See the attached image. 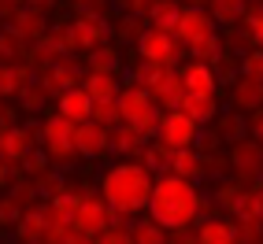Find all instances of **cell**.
I'll return each mask as SVG.
<instances>
[{"instance_id":"816d5d0a","label":"cell","mask_w":263,"mask_h":244,"mask_svg":"<svg viewBox=\"0 0 263 244\" xmlns=\"http://www.w3.org/2000/svg\"><path fill=\"white\" fill-rule=\"evenodd\" d=\"M71 4H78V0H71Z\"/></svg>"},{"instance_id":"8fae6325","label":"cell","mask_w":263,"mask_h":244,"mask_svg":"<svg viewBox=\"0 0 263 244\" xmlns=\"http://www.w3.org/2000/svg\"><path fill=\"white\" fill-rule=\"evenodd\" d=\"M71 26H74V37H78V48L82 52L104 48V45H111V37H115L108 15H74Z\"/></svg>"},{"instance_id":"4316f807","label":"cell","mask_w":263,"mask_h":244,"mask_svg":"<svg viewBox=\"0 0 263 244\" xmlns=\"http://www.w3.org/2000/svg\"><path fill=\"white\" fill-rule=\"evenodd\" d=\"M85 93H89L97 104H108V100H119L122 96V85H119V74H85Z\"/></svg>"},{"instance_id":"8992f818","label":"cell","mask_w":263,"mask_h":244,"mask_svg":"<svg viewBox=\"0 0 263 244\" xmlns=\"http://www.w3.org/2000/svg\"><path fill=\"white\" fill-rule=\"evenodd\" d=\"M85 63H74V59H60V63H52V67H45V71H37V82L48 89V96L52 100H60V96H67L71 89H82L85 85Z\"/></svg>"},{"instance_id":"ac0fdd59","label":"cell","mask_w":263,"mask_h":244,"mask_svg":"<svg viewBox=\"0 0 263 244\" xmlns=\"http://www.w3.org/2000/svg\"><path fill=\"white\" fill-rule=\"evenodd\" d=\"M148 145H152V137H145L141 130H134V126L111 130V155H119V159H141Z\"/></svg>"},{"instance_id":"f907efd6","label":"cell","mask_w":263,"mask_h":244,"mask_svg":"<svg viewBox=\"0 0 263 244\" xmlns=\"http://www.w3.org/2000/svg\"><path fill=\"white\" fill-rule=\"evenodd\" d=\"M19 244H45V240H19Z\"/></svg>"},{"instance_id":"7c38bea8","label":"cell","mask_w":263,"mask_h":244,"mask_svg":"<svg viewBox=\"0 0 263 244\" xmlns=\"http://www.w3.org/2000/svg\"><path fill=\"white\" fill-rule=\"evenodd\" d=\"M178 74L185 82V93L189 96H219V74H215V67L212 63H200V59H189L178 67Z\"/></svg>"},{"instance_id":"484cf974","label":"cell","mask_w":263,"mask_h":244,"mask_svg":"<svg viewBox=\"0 0 263 244\" xmlns=\"http://www.w3.org/2000/svg\"><path fill=\"white\" fill-rule=\"evenodd\" d=\"M130 237H134V244H171V230H163L148 215H137L130 222Z\"/></svg>"},{"instance_id":"d6986e66","label":"cell","mask_w":263,"mask_h":244,"mask_svg":"<svg viewBox=\"0 0 263 244\" xmlns=\"http://www.w3.org/2000/svg\"><path fill=\"white\" fill-rule=\"evenodd\" d=\"M215 137H219L226 148L241 145L245 137H249V115L237 111V108H222V115L215 118Z\"/></svg>"},{"instance_id":"52a82bcc","label":"cell","mask_w":263,"mask_h":244,"mask_svg":"<svg viewBox=\"0 0 263 244\" xmlns=\"http://www.w3.org/2000/svg\"><path fill=\"white\" fill-rule=\"evenodd\" d=\"M226 167H230L234 181L252 185L256 178H263V145L252 141V137H245L241 145H234L230 152H226Z\"/></svg>"},{"instance_id":"4dcf8cb0","label":"cell","mask_w":263,"mask_h":244,"mask_svg":"<svg viewBox=\"0 0 263 244\" xmlns=\"http://www.w3.org/2000/svg\"><path fill=\"white\" fill-rule=\"evenodd\" d=\"M111 30H115V41L141 45V37L148 33V19H141V15H119V19L111 23Z\"/></svg>"},{"instance_id":"8d00e7d4","label":"cell","mask_w":263,"mask_h":244,"mask_svg":"<svg viewBox=\"0 0 263 244\" xmlns=\"http://www.w3.org/2000/svg\"><path fill=\"white\" fill-rule=\"evenodd\" d=\"M52 96H48V89L41 82H33L30 89L19 96V111H26V115H37V111H45V104H48Z\"/></svg>"},{"instance_id":"44dd1931","label":"cell","mask_w":263,"mask_h":244,"mask_svg":"<svg viewBox=\"0 0 263 244\" xmlns=\"http://www.w3.org/2000/svg\"><path fill=\"white\" fill-rule=\"evenodd\" d=\"M197 244H237V222L212 215L197 222Z\"/></svg>"},{"instance_id":"74e56055","label":"cell","mask_w":263,"mask_h":244,"mask_svg":"<svg viewBox=\"0 0 263 244\" xmlns=\"http://www.w3.org/2000/svg\"><path fill=\"white\" fill-rule=\"evenodd\" d=\"M245 193H249V189H245L241 181H222V185H219V207H226V211H234V215H237Z\"/></svg>"},{"instance_id":"ba28073f","label":"cell","mask_w":263,"mask_h":244,"mask_svg":"<svg viewBox=\"0 0 263 244\" xmlns=\"http://www.w3.org/2000/svg\"><path fill=\"white\" fill-rule=\"evenodd\" d=\"M115 222H119V215L108 207V200H104V196H89V200H82L78 211H74V233L97 240L104 230H111Z\"/></svg>"},{"instance_id":"1f68e13d","label":"cell","mask_w":263,"mask_h":244,"mask_svg":"<svg viewBox=\"0 0 263 244\" xmlns=\"http://www.w3.org/2000/svg\"><path fill=\"white\" fill-rule=\"evenodd\" d=\"M226 56V41H222V33H212V37H204V41H197L189 48V59H200V63H219Z\"/></svg>"},{"instance_id":"7a4b0ae2","label":"cell","mask_w":263,"mask_h":244,"mask_svg":"<svg viewBox=\"0 0 263 244\" xmlns=\"http://www.w3.org/2000/svg\"><path fill=\"white\" fill-rule=\"evenodd\" d=\"M200 211H204V196H200V189L193 181L178 178V174H163V178H156L148 218H156L163 230H171V233L189 230V226L200 222Z\"/></svg>"},{"instance_id":"5bb4252c","label":"cell","mask_w":263,"mask_h":244,"mask_svg":"<svg viewBox=\"0 0 263 244\" xmlns=\"http://www.w3.org/2000/svg\"><path fill=\"white\" fill-rule=\"evenodd\" d=\"M74 148L82 159H100L104 152H111V130L97 126V122H85L74 130Z\"/></svg>"},{"instance_id":"d6a6232c","label":"cell","mask_w":263,"mask_h":244,"mask_svg":"<svg viewBox=\"0 0 263 244\" xmlns=\"http://www.w3.org/2000/svg\"><path fill=\"white\" fill-rule=\"evenodd\" d=\"M0 56H4V63H26L30 45H26L15 30H8V26H4V33H0Z\"/></svg>"},{"instance_id":"f5cc1de1","label":"cell","mask_w":263,"mask_h":244,"mask_svg":"<svg viewBox=\"0 0 263 244\" xmlns=\"http://www.w3.org/2000/svg\"><path fill=\"white\" fill-rule=\"evenodd\" d=\"M259 185H263V178H259Z\"/></svg>"},{"instance_id":"5b68a950","label":"cell","mask_w":263,"mask_h":244,"mask_svg":"<svg viewBox=\"0 0 263 244\" xmlns=\"http://www.w3.org/2000/svg\"><path fill=\"white\" fill-rule=\"evenodd\" d=\"M185 45L174 37V33H163V30H152L141 37V45H137V56H141L145 63H156V67H163V71H178V63L185 56Z\"/></svg>"},{"instance_id":"c3c4849f","label":"cell","mask_w":263,"mask_h":244,"mask_svg":"<svg viewBox=\"0 0 263 244\" xmlns=\"http://www.w3.org/2000/svg\"><path fill=\"white\" fill-rule=\"evenodd\" d=\"M67 244H97L93 237H82V233H71V237H67Z\"/></svg>"},{"instance_id":"cb8c5ba5","label":"cell","mask_w":263,"mask_h":244,"mask_svg":"<svg viewBox=\"0 0 263 244\" xmlns=\"http://www.w3.org/2000/svg\"><path fill=\"white\" fill-rule=\"evenodd\" d=\"M182 111H185L193 122H197L200 130H204V126H215V118L222 115V108H219V96H185Z\"/></svg>"},{"instance_id":"7dc6e473","label":"cell","mask_w":263,"mask_h":244,"mask_svg":"<svg viewBox=\"0 0 263 244\" xmlns=\"http://www.w3.org/2000/svg\"><path fill=\"white\" fill-rule=\"evenodd\" d=\"M60 0H26V8H37V11H48V8H56Z\"/></svg>"},{"instance_id":"7bdbcfd3","label":"cell","mask_w":263,"mask_h":244,"mask_svg":"<svg viewBox=\"0 0 263 244\" xmlns=\"http://www.w3.org/2000/svg\"><path fill=\"white\" fill-rule=\"evenodd\" d=\"M152 4H156V0H115V8L122 15H141V19H148Z\"/></svg>"},{"instance_id":"9c48e42d","label":"cell","mask_w":263,"mask_h":244,"mask_svg":"<svg viewBox=\"0 0 263 244\" xmlns=\"http://www.w3.org/2000/svg\"><path fill=\"white\" fill-rule=\"evenodd\" d=\"M156 141H163L171 152H189V148H197V141H200V126L185 111H167L160 133H156Z\"/></svg>"},{"instance_id":"f1b7e54d","label":"cell","mask_w":263,"mask_h":244,"mask_svg":"<svg viewBox=\"0 0 263 244\" xmlns=\"http://www.w3.org/2000/svg\"><path fill=\"white\" fill-rule=\"evenodd\" d=\"M15 233H19V240H45L48 237V211H45V207L26 211L19 218V226H15Z\"/></svg>"},{"instance_id":"f35d334b","label":"cell","mask_w":263,"mask_h":244,"mask_svg":"<svg viewBox=\"0 0 263 244\" xmlns=\"http://www.w3.org/2000/svg\"><path fill=\"white\" fill-rule=\"evenodd\" d=\"M93 122L104 130H119L122 126V111H119V100H108V104H97L93 108Z\"/></svg>"},{"instance_id":"30bf717a","label":"cell","mask_w":263,"mask_h":244,"mask_svg":"<svg viewBox=\"0 0 263 244\" xmlns=\"http://www.w3.org/2000/svg\"><path fill=\"white\" fill-rule=\"evenodd\" d=\"M33 145H41V126H4L0 130V159L4 163H26Z\"/></svg>"},{"instance_id":"3957f363","label":"cell","mask_w":263,"mask_h":244,"mask_svg":"<svg viewBox=\"0 0 263 244\" xmlns=\"http://www.w3.org/2000/svg\"><path fill=\"white\" fill-rule=\"evenodd\" d=\"M119 111H122V126H134L141 130L145 137H156L163 126V108L156 104V96L148 89H141V85H126L119 96Z\"/></svg>"},{"instance_id":"2e32d148","label":"cell","mask_w":263,"mask_h":244,"mask_svg":"<svg viewBox=\"0 0 263 244\" xmlns=\"http://www.w3.org/2000/svg\"><path fill=\"white\" fill-rule=\"evenodd\" d=\"M33 82H37V78H33L30 63H4V67H0V96H4V100H19Z\"/></svg>"},{"instance_id":"6da1fadb","label":"cell","mask_w":263,"mask_h":244,"mask_svg":"<svg viewBox=\"0 0 263 244\" xmlns=\"http://www.w3.org/2000/svg\"><path fill=\"white\" fill-rule=\"evenodd\" d=\"M152 193H156L152 170L141 159H119L115 167L104 170V178H100V196L108 200V207L119 218L148 215Z\"/></svg>"},{"instance_id":"603a6c76","label":"cell","mask_w":263,"mask_h":244,"mask_svg":"<svg viewBox=\"0 0 263 244\" xmlns=\"http://www.w3.org/2000/svg\"><path fill=\"white\" fill-rule=\"evenodd\" d=\"M182 11H185L182 0H156L152 11H148V26L152 30H163V33H174L178 23H182Z\"/></svg>"},{"instance_id":"ee69618b","label":"cell","mask_w":263,"mask_h":244,"mask_svg":"<svg viewBox=\"0 0 263 244\" xmlns=\"http://www.w3.org/2000/svg\"><path fill=\"white\" fill-rule=\"evenodd\" d=\"M23 215H26L23 207L15 204L11 196H4V204H0V222H4V226H19V218H23Z\"/></svg>"},{"instance_id":"e575fe53","label":"cell","mask_w":263,"mask_h":244,"mask_svg":"<svg viewBox=\"0 0 263 244\" xmlns=\"http://www.w3.org/2000/svg\"><path fill=\"white\" fill-rule=\"evenodd\" d=\"M237 222H263V185H252L241 200V211L234 215Z\"/></svg>"},{"instance_id":"e0dca14e","label":"cell","mask_w":263,"mask_h":244,"mask_svg":"<svg viewBox=\"0 0 263 244\" xmlns=\"http://www.w3.org/2000/svg\"><path fill=\"white\" fill-rule=\"evenodd\" d=\"M230 108H237V111H245V115L263 111V82L241 74V78L230 85Z\"/></svg>"},{"instance_id":"7402d4cb","label":"cell","mask_w":263,"mask_h":244,"mask_svg":"<svg viewBox=\"0 0 263 244\" xmlns=\"http://www.w3.org/2000/svg\"><path fill=\"white\" fill-rule=\"evenodd\" d=\"M152 96H156V104H160L163 111H182V104H185V82H182V74L178 71H167L163 74V82L152 89Z\"/></svg>"},{"instance_id":"d590c367","label":"cell","mask_w":263,"mask_h":244,"mask_svg":"<svg viewBox=\"0 0 263 244\" xmlns=\"http://www.w3.org/2000/svg\"><path fill=\"white\" fill-rule=\"evenodd\" d=\"M222 41H226V52H237V56H245V48H249V52L256 48V45H252V30L245 26V23L230 26V30L222 33Z\"/></svg>"},{"instance_id":"ffe728a7","label":"cell","mask_w":263,"mask_h":244,"mask_svg":"<svg viewBox=\"0 0 263 244\" xmlns=\"http://www.w3.org/2000/svg\"><path fill=\"white\" fill-rule=\"evenodd\" d=\"M8 30H15L26 45H37L41 37H48L52 26H48V19H45V11H37V8H23V11L8 23Z\"/></svg>"},{"instance_id":"f546056e","label":"cell","mask_w":263,"mask_h":244,"mask_svg":"<svg viewBox=\"0 0 263 244\" xmlns=\"http://www.w3.org/2000/svg\"><path fill=\"white\" fill-rule=\"evenodd\" d=\"M85 71L89 74H119V48L104 45V48L85 52Z\"/></svg>"},{"instance_id":"4fadbf2b","label":"cell","mask_w":263,"mask_h":244,"mask_svg":"<svg viewBox=\"0 0 263 244\" xmlns=\"http://www.w3.org/2000/svg\"><path fill=\"white\" fill-rule=\"evenodd\" d=\"M215 19H212V11L208 8H185L182 11V23H178V30H174V37H178L185 48H193L197 41H204V37H212L215 33Z\"/></svg>"},{"instance_id":"d4e9b609","label":"cell","mask_w":263,"mask_h":244,"mask_svg":"<svg viewBox=\"0 0 263 244\" xmlns=\"http://www.w3.org/2000/svg\"><path fill=\"white\" fill-rule=\"evenodd\" d=\"M171 174H178V178L193 181L197 185L204 174H208V159L197 152V148H189V152H174V163H171Z\"/></svg>"},{"instance_id":"9a60e30c","label":"cell","mask_w":263,"mask_h":244,"mask_svg":"<svg viewBox=\"0 0 263 244\" xmlns=\"http://www.w3.org/2000/svg\"><path fill=\"white\" fill-rule=\"evenodd\" d=\"M93 108H97V100L85 93V89H71L67 96L56 100V115L67 118L71 126H85V122H93Z\"/></svg>"},{"instance_id":"277c9868","label":"cell","mask_w":263,"mask_h":244,"mask_svg":"<svg viewBox=\"0 0 263 244\" xmlns=\"http://www.w3.org/2000/svg\"><path fill=\"white\" fill-rule=\"evenodd\" d=\"M74 130L78 126H71V122L60 118V115H48L41 122V152L48 155L52 163H74V159H82L78 148H74Z\"/></svg>"},{"instance_id":"60d3db41","label":"cell","mask_w":263,"mask_h":244,"mask_svg":"<svg viewBox=\"0 0 263 244\" xmlns=\"http://www.w3.org/2000/svg\"><path fill=\"white\" fill-rule=\"evenodd\" d=\"M97 244H134V237H130V226L115 222L111 230H104V233L97 237Z\"/></svg>"},{"instance_id":"83f0119b","label":"cell","mask_w":263,"mask_h":244,"mask_svg":"<svg viewBox=\"0 0 263 244\" xmlns=\"http://www.w3.org/2000/svg\"><path fill=\"white\" fill-rule=\"evenodd\" d=\"M249 4H252V0H212L208 11H212V19H215L219 26H237V23H245Z\"/></svg>"},{"instance_id":"f6af8a7d","label":"cell","mask_w":263,"mask_h":244,"mask_svg":"<svg viewBox=\"0 0 263 244\" xmlns=\"http://www.w3.org/2000/svg\"><path fill=\"white\" fill-rule=\"evenodd\" d=\"M249 137H252V141H259V145H263V111L249 115Z\"/></svg>"},{"instance_id":"bcb514c9","label":"cell","mask_w":263,"mask_h":244,"mask_svg":"<svg viewBox=\"0 0 263 244\" xmlns=\"http://www.w3.org/2000/svg\"><path fill=\"white\" fill-rule=\"evenodd\" d=\"M245 26L252 30V45H256V48H263V19H256V23H245Z\"/></svg>"},{"instance_id":"b9f144b4","label":"cell","mask_w":263,"mask_h":244,"mask_svg":"<svg viewBox=\"0 0 263 244\" xmlns=\"http://www.w3.org/2000/svg\"><path fill=\"white\" fill-rule=\"evenodd\" d=\"M237 244H263V222H237Z\"/></svg>"},{"instance_id":"681fc988","label":"cell","mask_w":263,"mask_h":244,"mask_svg":"<svg viewBox=\"0 0 263 244\" xmlns=\"http://www.w3.org/2000/svg\"><path fill=\"white\" fill-rule=\"evenodd\" d=\"M182 4H185V8H208L212 0H182Z\"/></svg>"},{"instance_id":"836d02e7","label":"cell","mask_w":263,"mask_h":244,"mask_svg":"<svg viewBox=\"0 0 263 244\" xmlns=\"http://www.w3.org/2000/svg\"><path fill=\"white\" fill-rule=\"evenodd\" d=\"M141 163L152 170V174H171V163H174V152L163 145V141H152L141 155Z\"/></svg>"},{"instance_id":"ab89813d","label":"cell","mask_w":263,"mask_h":244,"mask_svg":"<svg viewBox=\"0 0 263 244\" xmlns=\"http://www.w3.org/2000/svg\"><path fill=\"white\" fill-rule=\"evenodd\" d=\"M237 74H245V78H259V82H263V48L245 52V56L237 59Z\"/></svg>"}]
</instances>
